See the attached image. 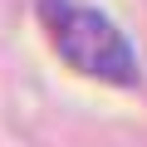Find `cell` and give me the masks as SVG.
<instances>
[{
    "label": "cell",
    "instance_id": "1",
    "mask_svg": "<svg viewBox=\"0 0 147 147\" xmlns=\"http://www.w3.org/2000/svg\"><path fill=\"white\" fill-rule=\"evenodd\" d=\"M39 20H44V34L69 69L88 74L98 84H118V88H132L142 79L127 34L103 10L74 5V0H39Z\"/></svg>",
    "mask_w": 147,
    "mask_h": 147
}]
</instances>
